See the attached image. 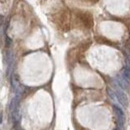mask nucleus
<instances>
[{"label": "nucleus", "instance_id": "nucleus-1", "mask_svg": "<svg viewBox=\"0 0 130 130\" xmlns=\"http://www.w3.org/2000/svg\"><path fill=\"white\" fill-rule=\"evenodd\" d=\"M20 97L21 95H14L13 98L10 101L9 104V111H10V116L11 120L14 125L19 124L20 122V111H19V106H20Z\"/></svg>", "mask_w": 130, "mask_h": 130}, {"label": "nucleus", "instance_id": "nucleus-2", "mask_svg": "<svg viewBox=\"0 0 130 130\" xmlns=\"http://www.w3.org/2000/svg\"><path fill=\"white\" fill-rule=\"evenodd\" d=\"M112 85H113V89L115 91V95L117 98V103L123 107H126L128 105V98H127V95L125 94L124 90L121 89L118 86V84L113 80H112Z\"/></svg>", "mask_w": 130, "mask_h": 130}, {"label": "nucleus", "instance_id": "nucleus-3", "mask_svg": "<svg viewBox=\"0 0 130 130\" xmlns=\"http://www.w3.org/2000/svg\"><path fill=\"white\" fill-rule=\"evenodd\" d=\"M113 109H114V113L116 115V122L117 125L119 126V128L121 129L124 125L125 122V115H124V111L122 110V108L117 105V104H113Z\"/></svg>", "mask_w": 130, "mask_h": 130}, {"label": "nucleus", "instance_id": "nucleus-4", "mask_svg": "<svg viewBox=\"0 0 130 130\" xmlns=\"http://www.w3.org/2000/svg\"><path fill=\"white\" fill-rule=\"evenodd\" d=\"M120 75H121L125 80H127L128 82H130V67L127 66V65H125Z\"/></svg>", "mask_w": 130, "mask_h": 130}, {"label": "nucleus", "instance_id": "nucleus-5", "mask_svg": "<svg viewBox=\"0 0 130 130\" xmlns=\"http://www.w3.org/2000/svg\"><path fill=\"white\" fill-rule=\"evenodd\" d=\"M11 43H12V40H11L8 36H5V46H6V47H9V46L11 45Z\"/></svg>", "mask_w": 130, "mask_h": 130}, {"label": "nucleus", "instance_id": "nucleus-6", "mask_svg": "<svg viewBox=\"0 0 130 130\" xmlns=\"http://www.w3.org/2000/svg\"><path fill=\"white\" fill-rule=\"evenodd\" d=\"M11 130H24V129H23V128H21V127H19V126H18V124H16V125H14V126H13V128H12Z\"/></svg>", "mask_w": 130, "mask_h": 130}]
</instances>
